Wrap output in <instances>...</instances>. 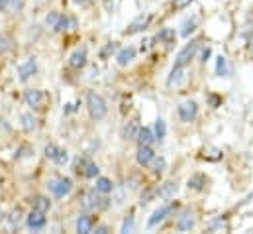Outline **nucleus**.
Returning a JSON list of instances; mask_svg holds the SVG:
<instances>
[{
  "label": "nucleus",
  "instance_id": "obj_1",
  "mask_svg": "<svg viewBox=\"0 0 253 234\" xmlns=\"http://www.w3.org/2000/svg\"><path fill=\"white\" fill-rule=\"evenodd\" d=\"M86 109L90 113L92 120H102L108 113V107H106V101L94 93V91H86Z\"/></svg>",
  "mask_w": 253,
  "mask_h": 234
},
{
  "label": "nucleus",
  "instance_id": "obj_2",
  "mask_svg": "<svg viewBox=\"0 0 253 234\" xmlns=\"http://www.w3.org/2000/svg\"><path fill=\"white\" fill-rule=\"evenodd\" d=\"M198 48H200V42H190V44H187V46L177 54L175 67H185V65H189L190 59L194 58V54H196Z\"/></svg>",
  "mask_w": 253,
  "mask_h": 234
},
{
  "label": "nucleus",
  "instance_id": "obj_3",
  "mask_svg": "<svg viewBox=\"0 0 253 234\" xmlns=\"http://www.w3.org/2000/svg\"><path fill=\"white\" fill-rule=\"evenodd\" d=\"M47 187L51 189V193H53L57 199H63L65 195H69V193H71V189H73V181H71L69 177H61V179L49 181V185H47Z\"/></svg>",
  "mask_w": 253,
  "mask_h": 234
},
{
  "label": "nucleus",
  "instance_id": "obj_4",
  "mask_svg": "<svg viewBox=\"0 0 253 234\" xmlns=\"http://www.w3.org/2000/svg\"><path fill=\"white\" fill-rule=\"evenodd\" d=\"M196 113H198V105H196L194 101H185V103H181L179 109H177V115H179V118H181L183 122L194 120V118H196Z\"/></svg>",
  "mask_w": 253,
  "mask_h": 234
},
{
  "label": "nucleus",
  "instance_id": "obj_5",
  "mask_svg": "<svg viewBox=\"0 0 253 234\" xmlns=\"http://www.w3.org/2000/svg\"><path fill=\"white\" fill-rule=\"evenodd\" d=\"M36 71H38V61H36V58H30L26 63L18 65V75H20V81H24V83H26Z\"/></svg>",
  "mask_w": 253,
  "mask_h": 234
},
{
  "label": "nucleus",
  "instance_id": "obj_6",
  "mask_svg": "<svg viewBox=\"0 0 253 234\" xmlns=\"http://www.w3.org/2000/svg\"><path fill=\"white\" fill-rule=\"evenodd\" d=\"M24 97H26V103L30 107H34V109H42L43 103H45V95L40 89H28Z\"/></svg>",
  "mask_w": 253,
  "mask_h": 234
},
{
  "label": "nucleus",
  "instance_id": "obj_7",
  "mask_svg": "<svg viewBox=\"0 0 253 234\" xmlns=\"http://www.w3.org/2000/svg\"><path fill=\"white\" fill-rule=\"evenodd\" d=\"M149 20H151V16H137L129 26H127L126 30H124V34L126 36H133V34H137V32H143L145 28H147V24H149Z\"/></svg>",
  "mask_w": 253,
  "mask_h": 234
},
{
  "label": "nucleus",
  "instance_id": "obj_8",
  "mask_svg": "<svg viewBox=\"0 0 253 234\" xmlns=\"http://www.w3.org/2000/svg\"><path fill=\"white\" fill-rule=\"evenodd\" d=\"M135 160H137V164L139 166H149L153 160H155V152H153V148L151 146H139V150H137V154H135Z\"/></svg>",
  "mask_w": 253,
  "mask_h": 234
},
{
  "label": "nucleus",
  "instance_id": "obj_9",
  "mask_svg": "<svg viewBox=\"0 0 253 234\" xmlns=\"http://www.w3.org/2000/svg\"><path fill=\"white\" fill-rule=\"evenodd\" d=\"M45 213H40V211H32L30 215H28V227L32 229V231H42L43 227H45V217H43Z\"/></svg>",
  "mask_w": 253,
  "mask_h": 234
},
{
  "label": "nucleus",
  "instance_id": "obj_10",
  "mask_svg": "<svg viewBox=\"0 0 253 234\" xmlns=\"http://www.w3.org/2000/svg\"><path fill=\"white\" fill-rule=\"evenodd\" d=\"M94 223H96V219H94L92 215H81V217L77 219V233L88 234L92 231Z\"/></svg>",
  "mask_w": 253,
  "mask_h": 234
},
{
  "label": "nucleus",
  "instance_id": "obj_11",
  "mask_svg": "<svg viewBox=\"0 0 253 234\" xmlns=\"http://www.w3.org/2000/svg\"><path fill=\"white\" fill-rule=\"evenodd\" d=\"M177 193H179V185L173 183V181H167V183H163V185L157 189V197H159V199H173Z\"/></svg>",
  "mask_w": 253,
  "mask_h": 234
},
{
  "label": "nucleus",
  "instance_id": "obj_12",
  "mask_svg": "<svg viewBox=\"0 0 253 234\" xmlns=\"http://www.w3.org/2000/svg\"><path fill=\"white\" fill-rule=\"evenodd\" d=\"M102 201H104V199H100V197H98V191L94 189V191H88V193L84 195L83 207H84L86 211H92V209H98V207H102Z\"/></svg>",
  "mask_w": 253,
  "mask_h": 234
},
{
  "label": "nucleus",
  "instance_id": "obj_13",
  "mask_svg": "<svg viewBox=\"0 0 253 234\" xmlns=\"http://www.w3.org/2000/svg\"><path fill=\"white\" fill-rule=\"evenodd\" d=\"M171 211H173V205H165V207L157 209V211L151 215V219L147 221V227H155V225H159L167 215H171Z\"/></svg>",
  "mask_w": 253,
  "mask_h": 234
},
{
  "label": "nucleus",
  "instance_id": "obj_14",
  "mask_svg": "<svg viewBox=\"0 0 253 234\" xmlns=\"http://www.w3.org/2000/svg\"><path fill=\"white\" fill-rule=\"evenodd\" d=\"M69 65H71L73 69H81V67H84V65H86V48H79V50L71 56Z\"/></svg>",
  "mask_w": 253,
  "mask_h": 234
},
{
  "label": "nucleus",
  "instance_id": "obj_15",
  "mask_svg": "<svg viewBox=\"0 0 253 234\" xmlns=\"http://www.w3.org/2000/svg\"><path fill=\"white\" fill-rule=\"evenodd\" d=\"M135 58V48H131V46H127L124 50H120L118 52V56H116V61H118V65H122V67H126L127 63H131Z\"/></svg>",
  "mask_w": 253,
  "mask_h": 234
},
{
  "label": "nucleus",
  "instance_id": "obj_16",
  "mask_svg": "<svg viewBox=\"0 0 253 234\" xmlns=\"http://www.w3.org/2000/svg\"><path fill=\"white\" fill-rule=\"evenodd\" d=\"M183 81H185V67H173V71L167 79V85L169 87H179Z\"/></svg>",
  "mask_w": 253,
  "mask_h": 234
},
{
  "label": "nucleus",
  "instance_id": "obj_17",
  "mask_svg": "<svg viewBox=\"0 0 253 234\" xmlns=\"http://www.w3.org/2000/svg\"><path fill=\"white\" fill-rule=\"evenodd\" d=\"M32 207H34V211L47 213V211L51 209V201H49L47 197H43V195H36V197L32 199Z\"/></svg>",
  "mask_w": 253,
  "mask_h": 234
},
{
  "label": "nucleus",
  "instance_id": "obj_18",
  "mask_svg": "<svg viewBox=\"0 0 253 234\" xmlns=\"http://www.w3.org/2000/svg\"><path fill=\"white\" fill-rule=\"evenodd\" d=\"M137 144L139 146H151V142L155 140V136H153V132L149 130V128H139V132H137Z\"/></svg>",
  "mask_w": 253,
  "mask_h": 234
},
{
  "label": "nucleus",
  "instance_id": "obj_19",
  "mask_svg": "<svg viewBox=\"0 0 253 234\" xmlns=\"http://www.w3.org/2000/svg\"><path fill=\"white\" fill-rule=\"evenodd\" d=\"M98 193H110L114 189V183L108 179V177H98L96 179V187H94Z\"/></svg>",
  "mask_w": 253,
  "mask_h": 234
},
{
  "label": "nucleus",
  "instance_id": "obj_20",
  "mask_svg": "<svg viewBox=\"0 0 253 234\" xmlns=\"http://www.w3.org/2000/svg\"><path fill=\"white\" fill-rule=\"evenodd\" d=\"M230 65H228V59L224 58V56H220L218 58V63H216V75H220V77H226V75H230Z\"/></svg>",
  "mask_w": 253,
  "mask_h": 234
},
{
  "label": "nucleus",
  "instance_id": "obj_21",
  "mask_svg": "<svg viewBox=\"0 0 253 234\" xmlns=\"http://www.w3.org/2000/svg\"><path fill=\"white\" fill-rule=\"evenodd\" d=\"M177 229H179V231H190V229H194V219H192V215H183V217L179 219V223H177Z\"/></svg>",
  "mask_w": 253,
  "mask_h": 234
},
{
  "label": "nucleus",
  "instance_id": "obj_22",
  "mask_svg": "<svg viewBox=\"0 0 253 234\" xmlns=\"http://www.w3.org/2000/svg\"><path fill=\"white\" fill-rule=\"evenodd\" d=\"M204 185H206V177L204 176H192L189 179V187L190 189H194V191H200V189H204Z\"/></svg>",
  "mask_w": 253,
  "mask_h": 234
},
{
  "label": "nucleus",
  "instance_id": "obj_23",
  "mask_svg": "<svg viewBox=\"0 0 253 234\" xmlns=\"http://www.w3.org/2000/svg\"><path fill=\"white\" fill-rule=\"evenodd\" d=\"M14 48V40L6 34H0V54H8Z\"/></svg>",
  "mask_w": 253,
  "mask_h": 234
},
{
  "label": "nucleus",
  "instance_id": "obj_24",
  "mask_svg": "<svg viewBox=\"0 0 253 234\" xmlns=\"http://www.w3.org/2000/svg\"><path fill=\"white\" fill-rule=\"evenodd\" d=\"M36 118H34V115H30V113H24L22 115V126H24V130L26 132H32L34 128H36Z\"/></svg>",
  "mask_w": 253,
  "mask_h": 234
},
{
  "label": "nucleus",
  "instance_id": "obj_25",
  "mask_svg": "<svg viewBox=\"0 0 253 234\" xmlns=\"http://www.w3.org/2000/svg\"><path fill=\"white\" fill-rule=\"evenodd\" d=\"M157 40H159V42H165V44H171V42L175 40V30H173V28L161 30V32L157 34Z\"/></svg>",
  "mask_w": 253,
  "mask_h": 234
},
{
  "label": "nucleus",
  "instance_id": "obj_26",
  "mask_svg": "<svg viewBox=\"0 0 253 234\" xmlns=\"http://www.w3.org/2000/svg\"><path fill=\"white\" fill-rule=\"evenodd\" d=\"M165 134H167L165 120H161V118H159V120L155 122V140H159V142H161V140L165 138Z\"/></svg>",
  "mask_w": 253,
  "mask_h": 234
},
{
  "label": "nucleus",
  "instance_id": "obj_27",
  "mask_svg": "<svg viewBox=\"0 0 253 234\" xmlns=\"http://www.w3.org/2000/svg\"><path fill=\"white\" fill-rule=\"evenodd\" d=\"M137 132H139L137 122H129L126 126V130H124V136H126L127 140H135L137 138Z\"/></svg>",
  "mask_w": 253,
  "mask_h": 234
},
{
  "label": "nucleus",
  "instance_id": "obj_28",
  "mask_svg": "<svg viewBox=\"0 0 253 234\" xmlns=\"http://www.w3.org/2000/svg\"><path fill=\"white\" fill-rule=\"evenodd\" d=\"M98 166L94 164V162H90L88 160V164H86V168H84V174H83V177H96L98 176Z\"/></svg>",
  "mask_w": 253,
  "mask_h": 234
},
{
  "label": "nucleus",
  "instance_id": "obj_29",
  "mask_svg": "<svg viewBox=\"0 0 253 234\" xmlns=\"http://www.w3.org/2000/svg\"><path fill=\"white\" fill-rule=\"evenodd\" d=\"M196 30V24H194V20H187L185 24H183V30H181V36L183 38H189L190 34Z\"/></svg>",
  "mask_w": 253,
  "mask_h": 234
},
{
  "label": "nucleus",
  "instance_id": "obj_30",
  "mask_svg": "<svg viewBox=\"0 0 253 234\" xmlns=\"http://www.w3.org/2000/svg\"><path fill=\"white\" fill-rule=\"evenodd\" d=\"M69 24H75V22H73L71 18H67V16H61V18L57 20V24H55V32H65Z\"/></svg>",
  "mask_w": 253,
  "mask_h": 234
},
{
  "label": "nucleus",
  "instance_id": "obj_31",
  "mask_svg": "<svg viewBox=\"0 0 253 234\" xmlns=\"http://www.w3.org/2000/svg\"><path fill=\"white\" fill-rule=\"evenodd\" d=\"M86 164H88V160H86V158H77V160H75V172H77L79 176H83V174H84Z\"/></svg>",
  "mask_w": 253,
  "mask_h": 234
},
{
  "label": "nucleus",
  "instance_id": "obj_32",
  "mask_svg": "<svg viewBox=\"0 0 253 234\" xmlns=\"http://www.w3.org/2000/svg\"><path fill=\"white\" fill-rule=\"evenodd\" d=\"M8 221H10L12 227L20 225V221H22V209H14V211L10 213V217H8Z\"/></svg>",
  "mask_w": 253,
  "mask_h": 234
},
{
  "label": "nucleus",
  "instance_id": "obj_33",
  "mask_svg": "<svg viewBox=\"0 0 253 234\" xmlns=\"http://www.w3.org/2000/svg\"><path fill=\"white\" fill-rule=\"evenodd\" d=\"M34 154V150L30 146H22L18 152H16V160H24V158H30Z\"/></svg>",
  "mask_w": 253,
  "mask_h": 234
},
{
  "label": "nucleus",
  "instance_id": "obj_34",
  "mask_svg": "<svg viewBox=\"0 0 253 234\" xmlns=\"http://www.w3.org/2000/svg\"><path fill=\"white\" fill-rule=\"evenodd\" d=\"M57 154H59V148H57L55 144H49V146H45V156H47L51 162H55Z\"/></svg>",
  "mask_w": 253,
  "mask_h": 234
},
{
  "label": "nucleus",
  "instance_id": "obj_35",
  "mask_svg": "<svg viewBox=\"0 0 253 234\" xmlns=\"http://www.w3.org/2000/svg\"><path fill=\"white\" fill-rule=\"evenodd\" d=\"M59 18H61V14H57V12H49V14L45 16V24L51 26V28H55V24H57Z\"/></svg>",
  "mask_w": 253,
  "mask_h": 234
},
{
  "label": "nucleus",
  "instance_id": "obj_36",
  "mask_svg": "<svg viewBox=\"0 0 253 234\" xmlns=\"http://www.w3.org/2000/svg\"><path fill=\"white\" fill-rule=\"evenodd\" d=\"M155 195H157V191H155V189H147V191L141 195V201H139V205H147V203H149V201H151Z\"/></svg>",
  "mask_w": 253,
  "mask_h": 234
},
{
  "label": "nucleus",
  "instance_id": "obj_37",
  "mask_svg": "<svg viewBox=\"0 0 253 234\" xmlns=\"http://www.w3.org/2000/svg\"><path fill=\"white\" fill-rule=\"evenodd\" d=\"M165 166H167V164H165V160H163V158H159V160L155 158V166H153V168H155V170H153V172H155V176H159V174H163V170H165Z\"/></svg>",
  "mask_w": 253,
  "mask_h": 234
},
{
  "label": "nucleus",
  "instance_id": "obj_38",
  "mask_svg": "<svg viewBox=\"0 0 253 234\" xmlns=\"http://www.w3.org/2000/svg\"><path fill=\"white\" fill-rule=\"evenodd\" d=\"M192 2H194V0H175V2H173V8H175V10H185Z\"/></svg>",
  "mask_w": 253,
  "mask_h": 234
},
{
  "label": "nucleus",
  "instance_id": "obj_39",
  "mask_svg": "<svg viewBox=\"0 0 253 234\" xmlns=\"http://www.w3.org/2000/svg\"><path fill=\"white\" fill-rule=\"evenodd\" d=\"M67 160H69L67 152H65V150H59V154H57V158H55V164H57V166H63V164H67Z\"/></svg>",
  "mask_w": 253,
  "mask_h": 234
},
{
  "label": "nucleus",
  "instance_id": "obj_40",
  "mask_svg": "<svg viewBox=\"0 0 253 234\" xmlns=\"http://www.w3.org/2000/svg\"><path fill=\"white\" fill-rule=\"evenodd\" d=\"M131 229H133V217L129 215L124 221V225H122V233H131Z\"/></svg>",
  "mask_w": 253,
  "mask_h": 234
},
{
  "label": "nucleus",
  "instance_id": "obj_41",
  "mask_svg": "<svg viewBox=\"0 0 253 234\" xmlns=\"http://www.w3.org/2000/svg\"><path fill=\"white\" fill-rule=\"evenodd\" d=\"M208 103H210V107H220L222 105V99L218 97V95H208Z\"/></svg>",
  "mask_w": 253,
  "mask_h": 234
},
{
  "label": "nucleus",
  "instance_id": "obj_42",
  "mask_svg": "<svg viewBox=\"0 0 253 234\" xmlns=\"http://www.w3.org/2000/svg\"><path fill=\"white\" fill-rule=\"evenodd\" d=\"M210 54H212V50H210V48H204V50H202V61H208Z\"/></svg>",
  "mask_w": 253,
  "mask_h": 234
},
{
  "label": "nucleus",
  "instance_id": "obj_43",
  "mask_svg": "<svg viewBox=\"0 0 253 234\" xmlns=\"http://www.w3.org/2000/svg\"><path fill=\"white\" fill-rule=\"evenodd\" d=\"M8 4H10V0H0V12H2V10H6V8H8Z\"/></svg>",
  "mask_w": 253,
  "mask_h": 234
},
{
  "label": "nucleus",
  "instance_id": "obj_44",
  "mask_svg": "<svg viewBox=\"0 0 253 234\" xmlns=\"http://www.w3.org/2000/svg\"><path fill=\"white\" fill-rule=\"evenodd\" d=\"M96 233H98V234H106V233H108V227H98V229H96Z\"/></svg>",
  "mask_w": 253,
  "mask_h": 234
},
{
  "label": "nucleus",
  "instance_id": "obj_45",
  "mask_svg": "<svg viewBox=\"0 0 253 234\" xmlns=\"http://www.w3.org/2000/svg\"><path fill=\"white\" fill-rule=\"evenodd\" d=\"M147 48H149V42H141V52H147Z\"/></svg>",
  "mask_w": 253,
  "mask_h": 234
},
{
  "label": "nucleus",
  "instance_id": "obj_46",
  "mask_svg": "<svg viewBox=\"0 0 253 234\" xmlns=\"http://www.w3.org/2000/svg\"><path fill=\"white\" fill-rule=\"evenodd\" d=\"M77 4H88V2H92V0H75Z\"/></svg>",
  "mask_w": 253,
  "mask_h": 234
},
{
  "label": "nucleus",
  "instance_id": "obj_47",
  "mask_svg": "<svg viewBox=\"0 0 253 234\" xmlns=\"http://www.w3.org/2000/svg\"><path fill=\"white\" fill-rule=\"evenodd\" d=\"M250 52H252V56H253V38L250 40Z\"/></svg>",
  "mask_w": 253,
  "mask_h": 234
},
{
  "label": "nucleus",
  "instance_id": "obj_48",
  "mask_svg": "<svg viewBox=\"0 0 253 234\" xmlns=\"http://www.w3.org/2000/svg\"><path fill=\"white\" fill-rule=\"evenodd\" d=\"M0 221H2V209H0Z\"/></svg>",
  "mask_w": 253,
  "mask_h": 234
}]
</instances>
